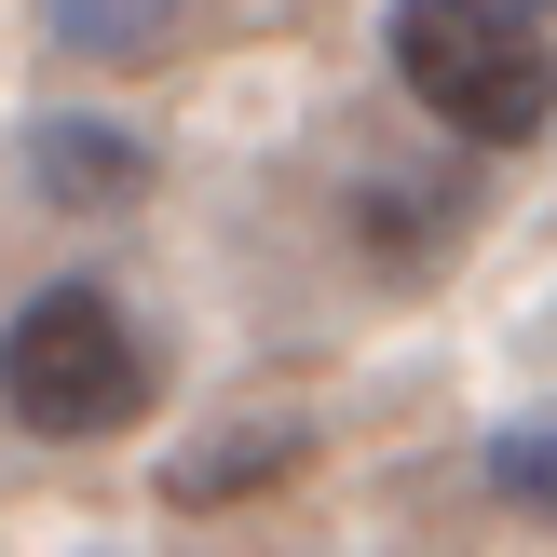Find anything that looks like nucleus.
Masks as SVG:
<instances>
[{"instance_id":"nucleus-7","label":"nucleus","mask_w":557,"mask_h":557,"mask_svg":"<svg viewBox=\"0 0 557 557\" xmlns=\"http://www.w3.org/2000/svg\"><path fill=\"white\" fill-rule=\"evenodd\" d=\"M490 14H531V27H544V14H557V0H490Z\"/></svg>"},{"instance_id":"nucleus-4","label":"nucleus","mask_w":557,"mask_h":557,"mask_svg":"<svg viewBox=\"0 0 557 557\" xmlns=\"http://www.w3.org/2000/svg\"><path fill=\"white\" fill-rule=\"evenodd\" d=\"M41 14H54V41H69V54L123 69V54H150L163 27H177V0H41Z\"/></svg>"},{"instance_id":"nucleus-5","label":"nucleus","mask_w":557,"mask_h":557,"mask_svg":"<svg viewBox=\"0 0 557 557\" xmlns=\"http://www.w3.org/2000/svg\"><path fill=\"white\" fill-rule=\"evenodd\" d=\"M490 490H504L517 517H557V408H531V422L490 435Z\"/></svg>"},{"instance_id":"nucleus-6","label":"nucleus","mask_w":557,"mask_h":557,"mask_svg":"<svg viewBox=\"0 0 557 557\" xmlns=\"http://www.w3.org/2000/svg\"><path fill=\"white\" fill-rule=\"evenodd\" d=\"M286 462H299V435H245V449H205V462H177V504H232V490H272V476H286Z\"/></svg>"},{"instance_id":"nucleus-1","label":"nucleus","mask_w":557,"mask_h":557,"mask_svg":"<svg viewBox=\"0 0 557 557\" xmlns=\"http://www.w3.org/2000/svg\"><path fill=\"white\" fill-rule=\"evenodd\" d=\"M163 354L136 341V313L109 286H41L14 326H0V408L27 435H123L150 408Z\"/></svg>"},{"instance_id":"nucleus-3","label":"nucleus","mask_w":557,"mask_h":557,"mask_svg":"<svg viewBox=\"0 0 557 557\" xmlns=\"http://www.w3.org/2000/svg\"><path fill=\"white\" fill-rule=\"evenodd\" d=\"M27 177H41L54 218H123L136 190H150V150L109 136V123H41V136H27Z\"/></svg>"},{"instance_id":"nucleus-2","label":"nucleus","mask_w":557,"mask_h":557,"mask_svg":"<svg viewBox=\"0 0 557 557\" xmlns=\"http://www.w3.org/2000/svg\"><path fill=\"white\" fill-rule=\"evenodd\" d=\"M395 69L476 150H531L557 109V54L531 14H490V0H395Z\"/></svg>"}]
</instances>
